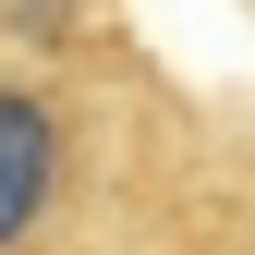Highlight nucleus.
<instances>
[{
	"label": "nucleus",
	"instance_id": "f257e3e1",
	"mask_svg": "<svg viewBox=\"0 0 255 255\" xmlns=\"http://www.w3.org/2000/svg\"><path fill=\"white\" fill-rule=\"evenodd\" d=\"M49 182H61V122H49V98L0 85V255L49 219Z\"/></svg>",
	"mask_w": 255,
	"mask_h": 255
}]
</instances>
